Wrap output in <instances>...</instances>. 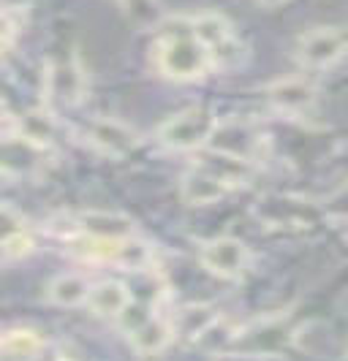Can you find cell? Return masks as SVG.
I'll list each match as a JSON object with an SVG mask.
<instances>
[{
	"label": "cell",
	"instance_id": "obj_10",
	"mask_svg": "<svg viewBox=\"0 0 348 361\" xmlns=\"http://www.w3.org/2000/svg\"><path fill=\"white\" fill-rule=\"evenodd\" d=\"M85 136L98 152H104L109 158H126L128 152L139 147L136 130H131L128 126H123L117 120H92Z\"/></svg>",
	"mask_w": 348,
	"mask_h": 361
},
{
	"label": "cell",
	"instance_id": "obj_7",
	"mask_svg": "<svg viewBox=\"0 0 348 361\" xmlns=\"http://www.w3.org/2000/svg\"><path fill=\"white\" fill-rule=\"evenodd\" d=\"M199 261L210 274L220 280H239L251 267V250L234 236H215L199 247Z\"/></svg>",
	"mask_w": 348,
	"mask_h": 361
},
{
	"label": "cell",
	"instance_id": "obj_2",
	"mask_svg": "<svg viewBox=\"0 0 348 361\" xmlns=\"http://www.w3.org/2000/svg\"><path fill=\"white\" fill-rule=\"evenodd\" d=\"M155 68L164 73L166 79L174 82H193L202 79L212 66V57L196 36L191 19L177 22L172 30H164L155 41Z\"/></svg>",
	"mask_w": 348,
	"mask_h": 361
},
{
	"label": "cell",
	"instance_id": "obj_9",
	"mask_svg": "<svg viewBox=\"0 0 348 361\" xmlns=\"http://www.w3.org/2000/svg\"><path fill=\"white\" fill-rule=\"evenodd\" d=\"M47 155V147L36 145L33 139L6 130L3 139V174L6 177H30L41 169V161Z\"/></svg>",
	"mask_w": 348,
	"mask_h": 361
},
{
	"label": "cell",
	"instance_id": "obj_5",
	"mask_svg": "<svg viewBox=\"0 0 348 361\" xmlns=\"http://www.w3.org/2000/svg\"><path fill=\"white\" fill-rule=\"evenodd\" d=\"M196 36L202 38V44L207 47V52L212 57V66L215 68H234L239 60H242V41L234 33V27L220 17V14H199V17L191 19Z\"/></svg>",
	"mask_w": 348,
	"mask_h": 361
},
{
	"label": "cell",
	"instance_id": "obj_12",
	"mask_svg": "<svg viewBox=\"0 0 348 361\" xmlns=\"http://www.w3.org/2000/svg\"><path fill=\"white\" fill-rule=\"evenodd\" d=\"M270 104L283 114H305L316 104V85L305 76H289L267 90Z\"/></svg>",
	"mask_w": 348,
	"mask_h": 361
},
{
	"label": "cell",
	"instance_id": "obj_3",
	"mask_svg": "<svg viewBox=\"0 0 348 361\" xmlns=\"http://www.w3.org/2000/svg\"><path fill=\"white\" fill-rule=\"evenodd\" d=\"M218 117L204 106H191L177 111L174 117H169L164 126L158 128V142L166 149H177V152H191V149H202L215 136H218Z\"/></svg>",
	"mask_w": 348,
	"mask_h": 361
},
{
	"label": "cell",
	"instance_id": "obj_4",
	"mask_svg": "<svg viewBox=\"0 0 348 361\" xmlns=\"http://www.w3.org/2000/svg\"><path fill=\"white\" fill-rule=\"evenodd\" d=\"M120 324L126 329V337L133 345V350H139L145 356L161 353L174 334V324L169 318H164L155 307H145L136 302H131L126 315L120 318Z\"/></svg>",
	"mask_w": 348,
	"mask_h": 361
},
{
	"label": "cell",
	"instance_id": "obj_17",
	"mask_svg": "<svg viewBox=\"0 0 348 361\" xmlns=\"http://www.w3.org/2000/svg\"><path fill=\"white\" fill-rule=\"evenodd\" d=\"M33 247H36V242L28 228H22V226L6 228V234H3V258L6 261H19V258L33 253Z\"/></svg>",
	"mask_w": 348,
	"mask_h": 361
},
{
	"label": "cell",
	"instance_id": "obj_14",
	"mask_svg": "<svg viewBox=\"0 0 348 361\" xmlns=\"http://www.w3.org/2000/svg\"><path fill=\"white\" fill-rule=\"evenodd\" d=\"M76 234L85 236H133V223L117 212H82L76 217Z\"/></svg>",
	"mask_w": 348,
	"mask_h": 361
},
{
	"label": "cell",
	"instance_id": "obj_20",
	"mask_svg": "<svg viewBox=\"0 0 348 361\" xmlns=\"http://www.w3.org/2000/svg\"><path fill=\"white\" fill-rule=\"evenodd\" d=\"M60 361H73V359H60Z\"/></svg>",
	"mask_w": 348,
	"mask_h": 361
},
{
	"label": "cell",
	"instance_id": "obj_16",
	"mask_svg": "<svg viewBox=\"0 0 348 361\" xmlns=\"http://www.w3.org/2000/svg\"><path fill=\"white\" fill-rule=\"evenodd\" d=\"M3 348V356L6 359H30L36 356L38 350L44 348V340L36 329H28V326H17V329H8L0 340Z\"/></svg>",
	"mask_w": 348,
	"mask_h": 361
},
{
	"label": "cell",
	"instance_id": "obj_15",
	"mask_svg": "<svg viewBox=\"0 0 348 361\" xmlns=\"http://www.w3.org/2000/svg\"><path fill=\"white\" fill-rule=\"evenodd\" d=\"M90 288L92 286L88 283V277L68 271V274H57L47 286V299L57 307H76V305H88Z\"/></svg>",
	"mask_w": 348,
	"mask_h": 361
},
{
	"label": "cell",
	"instance_id": "obj_8",
	"mask_svg": "<svg viewBox=\"0 0 348 361\" xmlns=\"http://www.w3.org/2000/svg\"><path fill=\"white\" fill-rule=\"evenodd\" d=\"M47 101L57 106H76L85 95V71L73 54H63L49 63L44 73Z\"/></svg>",
	"mask_w": 348,
	"mask_h": 361
},
{
	"label": "cell",
	"instance_id": "obj_1",
	"mask_svg": "<svg viewBox=\"0 0 348 361\" xmlns=\"http://www.w3.org/2000/svg\"><path fill=\"white\" fill-rule=\"evenodd\" d=\"M251 177V161L242 155L218 149L196 163L180 182V196L188 207H207L223 196H229L234 188L245 185Z\"/></svg>",
	"mask_w": 348,
	"mask_h": 361
},
{
	"label": "cell",
	"instance_id": "obj_11",
	"mask_svg": "<svg viewBox=\"0 0 348 361\" xmlns=\"http://www.w3.org/2000/svg\"><path fill=\"white\" fill-rule=\"evenodd\" d=\"M292 340V331L283 321H264V324H256L251 329H245L242 334H234L229 348L234 350H242V353H275V350H283Z\"/></svg>",
	"mask_w": 348,
	"mask_h": 361
},
{
	"label": "cell",
	"instance_id": "obj_19",
	"mask_svg": "<svg viewBox=\"0 0 348 361\" xmlns=\"http://www.w3.org/2000/svg\"><path fill=\"white\" fill-rule=\"evenodd\" d=\"M261 6H280V3H286V0H256Z\"/></svg>",
	"mask_w": 348,
	"mask_h": 361
},
{
	"label": "cell",
	"instance_id": "obj_13",
	"mask_svg": "<svg viewBox=\"0 0 348 361\" xmlns=\"http://www.w3.org/2000/svg\"><path fill=\"white\" fill-rule=\"evenodd\" d=\"M133 296L131 290L117 283V280H101L90 288V296H88V307L92 310V315L98 318H114L120 321L126 315V310L131 307Z\"/></svg>",
	"mask_w": 348,
	"mask_h": 361
},
{
	"label": "cell",
	"instance_id": "obj_6",
	"mask_svg": "<svg viewBox=\"0 0 348 361\" xmlns=\"http://www.w3.org/2000/svg\"><path fill=\"white\" fill-rule=\"evenodd\" d=\"M346 52L348 41L337 27H313V30L296 38V47H294L299 66L308 68V71L332 68Z\"/></svg>",
	"mask_w": 348,
	"mask_h": 361
},
{
	"label": "cell",
	"instance_id": "obj_18",
	"mask_svg": "<svg viewBox=\"0 0 348 361\" xmlns=\"http://www.w3.org/2000/svg\"><path fill=\"white\" fill-rule=\"evenodd\" d=\"M3 3V17H11L22 22V14L30 8V0H0Z\"/></svg>",
	"mask_w": 348,
	"mask_h": 361
}]
</instances>
